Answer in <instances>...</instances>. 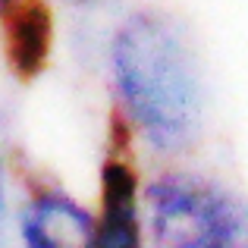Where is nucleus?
Instances as JSON below:
<instances>
[{
  "mask_svg": "<svg viewBox=\"0 0 248 248\" xmlns=\"http://www.w3.org/2000/svg\"><path fill=\"white\" fill-rule=\"evenodd\" d=\"M0 245H3V170H0Z\"/></svg>",
  "mask_w": 248,
  "mask_h": 248,
  "instance_id": "obj_6",
  "label": "nucleus"
},
{
  "mask_svg": "<svg viewBox=\"0 0 248 248\" xmlns=\"http://www.w3.org/2000/svg\"><path fill=\"white\" fill-rule=\"evenodd\" d=\"M116 113L157 154H186L201 139L204 91L186 31L160 10L126 16L110 41Z\"/></svg>",
  "mask_w": 248,
  "mask_h": 248,
  "instance_id": "obj_1",
  "label": "nucleus"
},
{
  "mask_svg": "<svg viewBox=\"0 0 248 248\" xmlns=\"http://www.w3.org/2000/svg\"><path fill=\"white\" fill-rule=\"evenodd\" d=\"M76 3H88V0H76Z\"/></svg>",
  "mask_w": 248,
  "mask_h": 248,
  "instance_id": "obj_7",
  "label": "nucleus"
},
{
  "mask_svg": "<svg viewBox=\"0 0 248 248\" xmlns=\"http://www.w3.org/2000/svg\"><path fill=\"white\" fill-rule=\"evenodd\" d=\"M145 201L151 248H248V204L207 176L157 173Z\"/></svg>",
  "mask_w": 248,
  "mask_h": 248,
  "instance_id": "obj_2",
  "label": "nucleus"
},
{
  "mask_svg": "<svg viewBox=\"0 0 248 248\" xmlns=\"http://www.w3.org/2000/svg\"><path fill=\"white\" fill-rule=\"evenodd\" d=\"M132 129L120 113H113V139L101 160L94 239L91 248H145L141 226V182L132 164Z\"/></svg>",
  "mask_w": 248,
  "mask_h": 248,
  "instance_id": "obj_3",
  "label": "nucleus"
},
{
  "mask_svg": "<svg viewBox=\"0 0 248 248\" xmlns=\"http://www.w3.org/2000/svg\"><path fill=\"white\" fill-rule=\"evenodd\" d=\"M94 214L54 186H38L22 211L25 248H91Z\"/></svg>",
  "mask_w": 248,
  "mask_h": 248,
  "instance_id": "obj_5",
  "label": "nucleus"
},
{
  "mask_svg": "<svg viewBox=\"0 0 248 248\" xmlns=\"http://www.w3.org/2000/svg\"><path fill=\"white\" fill-rule=\"evenodd\" d=\"M0 44L16 79H38L54 47V13L47 0H0Z\"/></svg>",
  "mask_w": 248,
  "mask_h": 248,
  "instance_id": "obj_4",
  "label": "nucleus"
}]
</instances>
